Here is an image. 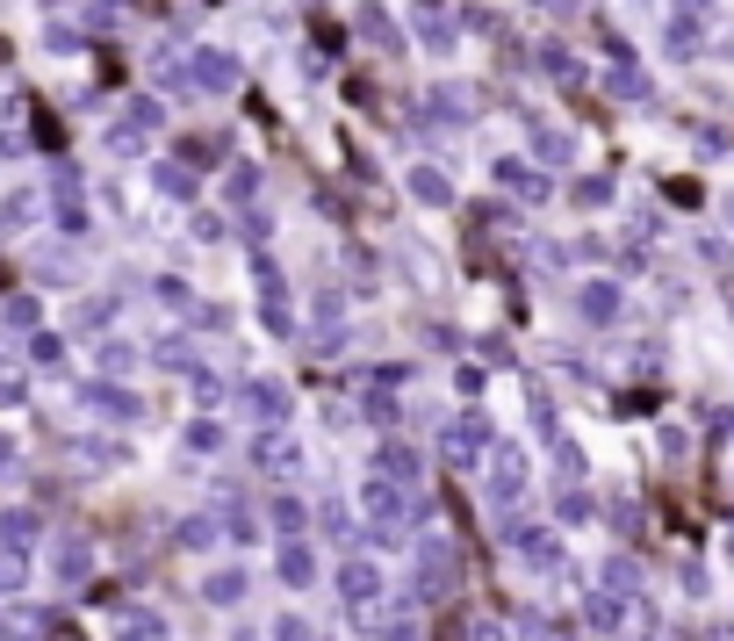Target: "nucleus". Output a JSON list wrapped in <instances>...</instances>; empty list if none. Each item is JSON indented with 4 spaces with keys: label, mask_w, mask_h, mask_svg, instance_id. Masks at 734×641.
Instances as JSON below:
<instances>
[{
    "label": "nucleus",
    "mask_w": 734,
    "mask_h": 641,
    "mask_svg": "<svg viewBox=\"0 0 734 641\" xmlns=\"http://www.w3.org/2000/svg\"><path fill=\"white\" fill-rule=\"evenodd\" d=\"M36 209H44V202H36V188H15L8 202H0V231H22V224H36Z\"/></svg>",
    "instance_id": "23"
},
{
    "label": "nucleus",
    "mask_w": 734,
    "mask_h": 641,
    "mask_svg": "<svg viewBox=\"0 0 734 641\" xmlns=\"http://www.w3.org/2000/svg\"><path fill=\"white\" fill-rule=\"evenodd\" d=\"M663 44H669V58H691V51H699V8H677V22L663 30Z\"/></svg>",
    "instance_id": "19"
},
{
    "label": "nucleus",
    "mask_w": 734,
    "mask_h": 641,
    "mask_svg": "<svg viewBox=\"0 0 734 641\" xmlns=\"http://www.w3.org/2000/svg\"><path fill=\"white\" fill-rule=\"evenodd\" d=\"M727 217H734V202H727Z\"/></svg>",
    "instance_id": "51"
},
{
    "label": "nucleus",
    "mask_w": 734,
    "mask_h": 641,
    "mask_svg": "<svg viewBox=\"0 0 734 641\" xmlns=\"http://www.w3.org/2000/svg\"><path fill=\"white\" fill-rule=\"evenodd\" d=\"M173 534H180V548H209V540H217V520H180Z\"/></svg>",
    "instance_id": "38"
},
{
    "label": "nucleus",
    "mask_w": 734,
    "mask_h": 641,
    "mask_svg": "<svg viewBox=\"0 0 734 641\" xmlns=\"http://www.w3.org/2000/svg\"><path fill=\"white\" fill-rule=\"evenodd\" d=\"M533 58H540V72H555V80H583V66L569 58V44H562V36H547V44H540Z\"/></svg>",
    "instance_id": "22"
},
{
    "label": "nucleus",
    "mask_w": 734,
    "mask_h": 641,
    "mask_svg": "<svg viewBox=\"0 0 734 641\" xmlns=\"http://www.w3.org/2000/svg\"><path fill=\"white\" fill-rule=\"evenodd\" d=\"M36 534H44V520H36L30 504H8V512H0V548L30 555V548H36Z\"/></svg>",
    "instance_id": "9"
},
{
    "label": "nucleus",
    "mask_w": 734,
    "mask_h": 641,
    "mask_svg": "<svg viewBox=\"0 0 734 641\" xmlns=\"http://www.w3.org/2000/svg\"><path fill=\"white\" fill-rule=\"evenodd\" d=\"M273 526H281V534H295V526H303V504L281 498V504H273Z\"/></svg>",
    "instance_id": "45"
},
{
    "label": "nucleus",
    "mask_w": 734,
    "mask_h": 641,
    "mask_svg": "<svg viewBox=\"0 0 734 641\" xmlns=\"http://www.w3.org/2000/svg\"><path fill=\"white\" fill-rule=\"evenodd\" d=\"M152 72H159V94H195V80H188V66H173V58H166V51H159V66H152Z\"/></svg>",
    "instance_id": "32"
},
{
    "label": "nucleus",
    "mask_w": 734,
    "mask_h": 641,
    "mask_svg": "<svg viewBox=\"0 0 734 641\" xmlns=\"http://www.w3.org/2000/svg\"><path fill=\"white\" fill-rule=\"evenodd\" d=\"M0 58H8V44H0Z\"/></svg>",
    "instance_id": "50"
},
{
    "label": "nucleus",
    "mask_w": 734,
    "mask_h": 641,
    "mask_svg": "<svg viewBox=\"0 0 734 641\" xmlns=\"http://www.w3.org/2000/svg\"><path fill=\"white\" fill-rule=\"evenodd\" d=\"M188 447L195 454H217L223 447V426H217V418H195V426H188Z\"/></svg>",
    "instance_id": "36"
},
{
    "label": "nucleus",
    "mask_w": 734,
    "mask_h": 641,
    "mask_svg": "<svg viewBox=\"0 0 734 641\" xmlns=\"http://www.w3.org/2000/svg\"><path fill=\"white\" fill-rule=\"evenodd\" d=\"M404 188L418 195L426 209H446V202H454V180H446L440 166H410V174H404Z\"/></svg>",
    "instance_id": "10"
},
{
    "label": "nucleus",
    "mask_w": 734,
    "mask_h": 641,
    "mask_svg": "<svg viewBox=\"0 0 734 641\" xmlns=\"http://www.w3.org/2000/svg\"><path fill=\"white\" fill-rule=\"evenodd\" d=\"M159 303L188 317V311H195V289H188V281H180V275H159Z\"/></svg>",
    "instance_id": "30"
},
{
    "label": "nucleus",
    "mask_w": 734,
    "mask_h": 641,
    "mask_svg": "<svg viewBox=\"0 0 734 641\" xmlns=\"http://www.w3.org/2000/svg\"><path fill=\"white\" fill-rule=\"evenodd\" d=\"M533 159H540V166H569V159H576V138H569V130H533Z\"/></svg>",
    "instance_id": "20"
},
{
    "label": "nucleus",
    "mask_w": 734,
    "mask_h": 641,
    "mask_svg": "<svg viewBox=\"0 0 734 641\" xmlns=\"http://www.w3.org/2000/svg\"><path fill=\"white\" fill-rule=\"evenodd\" d=\"M339 591L353 598V606H368V598L382 591V570L375 562H339Z\"/></svg>",
    "instance_id": "16"
},
{
    "label": "nucleus",
    "mask_w": 734,
    "mask_h": 641,
    "mask_svg": "<svg viewBox=\"0 0 734 641\" xmlns=\"http://www.w3.org/2000/svg\"><path fill=\"white\" fill-rule=\"evenodd\" d=\"M468 641H504V627H490V620H482V627H476V634H468Z\"/></svg>",
    "instance_id": "48"
},
{
    "label": "nucleus",
    "mask_w": 734,
    "mask_h": 641,
    "mask_svg": "<svg viewBox=\"0 0 734 641\" xmlns=\"http://www.w3.org/2000/svg\"><path fill=\"white\" fill-rule=\"evenodd\" d=\"M576 202H583V209H605V202H613V180H598V174L576 180Z\"/></svg>",
    "instance_id": "39"
},
{
    "label": "nucleus",
    "mask_w": 734,
    "mask_h": 641,
    "mask_svg": "<svg viewBox=\"0 0 734 641\" xmlns=\"http://www.w3.org/2000/svg\"><path fill=\"white\" fill-rule=\"evenodd\" d=\"M202 598H209V606H238V598H245V570H217L202 584Z\"/></svg>",
    "instance_id": "25"
},
{
    "label": "nucleus",
    "mask_w": 734,
    "mask_h": 641,
    "mask_svg": "<svg viewBox=\"0 0 734 641\" xmlns=\"http://www.w3.org/2000/svg\"><path fill=\"white\" fill-rule=\"evenodd\" d=\"M51 209H58V224L66 231H86V202H80V180L58 166V180H51Z\"/></svg>",
    "instance_id": "11"
},
{
    "label": "nucleus",
    "mask_w": 734,
    "mask_h": 641,
    "mask_svg": "<svg viewBox=\"0 0 734 641\" xmlns=\"http://www.w3.org/2000/svg\"><path fill=\"white\" fill-rule=\"evenodd\" d=\"M259 468H267V476H295V468H303V454H295L289 433H259Z\"/></svg>",
    "instance_id": "13"
},
{
    "label": "nucleus",
    "mask_w": 734,
    "mask_h": 641,
    "mask_svg": "<svg viewBox=\"0 0 734 641\" xmlns=\"http://www.w3.org/2000/svg\"><path fill=\"white\" fill-rule=\"evenodd\" d=\"M245 404H253V418H267V426L289 418V389H281V382H245Z\"/></svg>",
    "instance_id": "15"
},
{
    "label": "nucleus",
    "mask_w": 734,
    "mask_h": 641,
    "mask_svg": "<svg viewBox=\"0 0 734 641\" xmlns=\"http://www.w3.org/2000/svg\"><path fill=\"white\" fill-rule=\"evenodd\" d=\"M605 94H613V102H649V72L633 66V58H619V66L605 72Z\"/></svg>",
    "instance_id": "14"
},
{
    "label": "nucleus",
    "mask_w": 734,
    "mask_h": 641,
    "mask_svg": "<svg viewBox=\"0 0 734 641\" xmlns=\"http://www.w3.org/2000/svg\"><path fill=\"white\" fill-rule=\"evenodd\" d=\"M418 36H426V51H454V30H446L440 15H432V22H426V30H418Z\"/></svg>",
    "instance_id": "43"
},
{
    "label": "nucleus",
    "mask_w": 734,
    "mask_h": 641,
    "mask_svg": "<svg viewBox=\"0 0 734 641\" xmlns=\"http://www.w3.org/2000/svg\"><path fill=\"white\" fill-rule=\"evenodd\" d=\"M583 613H591V627H619V598H605V591H598Z\"/></svg>",
    "instance_id": "40"
},
{
    "label": "nucleus",
    "mask_w": 734,
    "mask_h": 641,
    "mask_svg": "<svg viewBox=\"0 0 734 641\" xmlns=\"http://www.w3.org/2000/svg\"><path fill=\"white\" fill-rule=\"evenodd\" d=\"M94 368H102V382H116L123 368H130V347H123V339H102V353H94Z\"/></svg>",
    "instance_id": "33"
},
{
    "label": "nucleus",
    "mask_w": 734,
    "mask_h": 641,
    "mask_svg": "<svg viewBox=\"0 0 734 641\" xmlns=\"http://www.w3.org/2000/svg\"><path fill=\"white\" fill-rule=\"evenodd\" d=\"M619 311H627L619 281H583V289H576V317H583V325H619Z\"/></svg>",
    "instance_id": "5"
},
{
    "label": "nucleus",
    "mask_w": 734,
    "mask_h": 641,
    "mask_svg": "<svg viewBox=\"0 0 734 641\" xmlns=\"http://www.w3.org/2000/svg\"><path fill=\"white\" fill-rule=\"evenodd\" d=\"M30 353H36V368H66V339H58V331H36Z\"/></svg>",
    "instance_id": "34"
},
{
    "label": "nucleus",
    "mask_w": 734,
    "mask_h": 641,
    "mask_svg": "<svg viewBox=\"0 0 734 641\" xmlns=\"http://www.w3.org/2000/svg\"><path fill=\"white\" fill-rule=\"evenodd\" d=\"M188 80H195L202 94H231V88H238V58L217 51V44H202V51L188 58Z\"/></svg>",
    "instance_id": "2"
},
{
    "label": "nucleus",
    "mask_w": 734,
    "mask_h": 641,
    "mask_svg": "<svg viewBox=\"0 0 734 641\" xmlns=\"http://www.w3.org/2000/svg\"><path fill=\"white\" fill-rule=\"evenodd\" d=\"M36 144H44V152H58V144H66V130H58V116H36Z\"/></svg>",
    "instance_id": "46"
},
{
    "label": "nucleus",
    "mask_w": 734,
    "mask_h": 641,
    "mask_svg": "<svg viewBox=\"0 0 734 641\" xmlns=\"http://www.w3.org/2000/svg\"><path fill=\"white\" fill-rule=\"evenodd\" d=\"M86 411H94V418H116V426H137V418H144V404H137L123 382H86Z\"/></svg>",
    "instance_id": "6"
},
{
    "label": "nucleus",
    "mask_w": 734,
    "mask_h": 641,
    "mask_svg": "<svg viewBox=\"0 0 734 641\" xmlns=\"http://www.w3.org/2000/svg\"><path fill=\"white\" fill-rule=\"evenodd\" d=\"M519 498H526V454L490 447V504H519Z\"/></svg>",
    "instance_id": "3"
},
{
    "label": "nucleus",
    "mask_w": 734,
    "mask_h": 641,
    "mask_svg": "<svg viewBox=\"0 0 734 641\" xmlns=\"http://www.w3.org/2000/svg\"><path fill=\"white\" fill-rule=\"evenodd\" d=\"M188 325H195V331H231V311H223V303H195Z\"/></svg>",
    "instance_id": "37"
},
{
    "label": "nucleus",
    "mask_w": 734,
    "mask_h": 641,
    "mask_svg": "<svg viewBox=\"0 0 734 641\" xmlns=\"http://www.w3.org/2000/svg\"><path fill=\"white\" fill-rule=\"evenodd\" d=\"M152 188L166 195V202H195V174H188V166H166V159L152 166Z\"/></svg>",
    "instance_id": "21"
},
{
    "label": "nucleus",
    "mask_w": 734,
    "mask_h": 641,
    "mask_svg": "<svg viewBox=\"0 0 734 641\" xmlns=\"http://www.w3.org/2000/svg\"><path fill=\"white\" fill-rule=\"evenodd\" d=\"M123 123H130L137 138H144V130H159V123H166V108H159V102H152V94H137V102H130V108H123Z\"/></svg>",
    "instance_id": "29"
},
{
    "label": "nucleus",
    "mask_w": 734,
    "mask_h": 641,
    "mask_svg": "<svg viewBox=\"0 0 734 641\" xmlns=\"http://www.w3.org/2000/svg\"><path fill=\"white\" fill-rule=\"evenodd\" d=\"M281 576H289V584H310V576H317V555H310L303 540H281Z\"/></svg>",
    "instance_id": "24"
},
{
    "label": "nucleus",
    "mask_w": 734,
    "mask_h": 641,
    "mask_svg": "<svg viewBox=\"0 0 734 641\" xmlns=\"http://www.w3.org/2000/svg\"><path fill=\"white\" fill-rule=\"evenodd\" d=\"M562 520H591V498H583V490H562Z\"/></svg>",
    "instance_id": "47"
},
{
    "label": "nucleus",
    "mask_w": 734,
    "mask_h": 641,
    "mask_svg": "<svg viewBox=\"0 0 734 641\" xmlns=\"http://www.w3.org/2000/svg\"><path fill=\"white\" fill-rule=\"evenodd\" d=\"M223 202H231V209H259V166H245V159H238V166L223 174Z\"/></svg>",
    "instance_id": "17"
},
{
    "label": "nucleus",
    "mask_w": 734,
    "mask_h": 641,
    "mask_svg": "<svg viewBox=\"0 0 734 641\" xmlns=\"http://www.w3.org/2000/svg\"><path fill=\"white\" fill-rule=\"evenodd\" d=\"M253 281H259V317H267V331H273V339H281V331H295V311H289V289H281L273 253H253Z\"/></svg>",
    "instance_id": "1"
},
{
    "label": "nucleus",
    "mask_w": 734,
    "mask_h": 641,
    "mask_svg": "<svg viewBox=\"0 0 734 641\" xmlns=\"http://www.w3.org/2000/svg\"><path fill=\"white\" fill-rule=\"evenodd\" d=\"M86 570H94V548H86V540H66V548H58V576H66V584H80Z\"/></svg>",
    "instance_id": "27"
},
{
    "label": "nucleus",
    "mask_w": 734,
    "mask_h": 641,
    "mask_svg": "<svg viewBox=\"0 0 734 641\" xmlns=\"http://www.w3.org/2000/svg\"><path fill=\"white\" fill-rule=\"evenodd\" d=\"M116 634H123V641H159V634H166V620H159V613H123Z\"/></svg>",
    "instance_id": "28"
},
{
    "label": "nucleus",
    "mask_w": 734,
    "mask_h": 641,
    "mask_svg": "<svg viewBox=\"0 0 734 641\" xmlns=\"http://www.w3.org/2000/svg\"><path fill=\"white\" fill-rule=\"evenodd\" d=\"M108 152H123V159H130V152H144V138H137L130 123H116V130H108Z\"/></svg>",
    "instance_id": "42"
},
{
    "label": "nucleus",
    "mask_w": 734,
    "mask_h": 641,
    "mask_svg": "<svg viewBox=\"0 0 734 641\" xmlns=\"http://www.w3.org/2000/svg\"><path fill=\"white\" fill-rule=\"evenodd\" d=\"M476 454H490V418L482 411H462L454 426H446V462H476Z\"/></svg>",
    "instance_id": "4"
},
{
    "label": "nucleus",
    "mask_w": 734,
    "mask_h": 641,
    "mask_svg": "<svg viewBox=\"0 0 734 641\" xmlns=\"http://www.w3.org/2000/svg\"><path fill=\"white\" fill-rule=\"evenodd\" d=\"M512 548L526 555L533 570H555V562H562V548H555V534H547V526H519V534H512Z\"/></svg>",
    "instance_id": "12"
},
{
    "label": "nucleus",
    "mask_w": 734,
    "mask_h": 641,
    "mask_svg": "<svg viewBox=\"0 0 734 641\" xmlns=\"http://www.w3.org/2000/svg\"><path fill=\"white\" fill-rule=\"evenodd\" d=\"M497 188H512L519 202H547V195H555V188H547V174H533L526 159H497Z\"/></svg>",
    "instance_id": "7"
},
{
    "label": "nucleus",
    "mask_w": 734,
    "mask_h": 641,
    "mask_svg": "<svg viewBox=\"0 0 734 641\" xmlns=\"http://www.w3.org/2000/svg\"><path fill=\"white\" fill-rule=\"evenodd\" d=\"M0 641H30V634H22V627H8V620H0Z\"/></svg>",
    "instance_id": "49"
},
{
    "label": "nucleus",
    "mask_w": 734,
    "mask_h": 641,
    "mask_svg": "<svg viewBox=\"0 0 734 641\" xmlns=\"http://www.w3.org/2000/svg\"><path fill=\"white\" fill-rule=\"evenodd\" d=\"M44 51H58V58L80 51V30H66V22H58V30H44Z\"/></svg>",
    "instance_id": "41"
},
{
    "label": "nucleus",
    "mask_w": 734,
    "mask_h": 641,
    "mask_svg": "<svg viewBox=\"0 0 734 641\" xmlns=\"http://www.w3.org/2000/svg\"><path fill=\"white\" fill-rule=\"evenodd\" d=\"M375 468H382V476H396V483H418V454H410L404 447V440H382V454H375Z\"/></svg>",
    "instance_id": "18"
},
{
    "label": "nucleus",
    "mask_w": 734,
    "mask_h": 641,
    "mask_svg": "<svg viewBox=\"0 0 734 641\" xmlns=\"http://www.w3.org/2000/svg\"><path fill=\"white\" fill-rule=\"evenodd\" d=\"M223 159H231V138H209V130H188V138H180V152H173V166H223Z\"/></svg>",
    "instance_id": "8"
},
{
    "label": "nucleus",
    "mask_w": 734,
    "mask_h": 641,
    "mask_svg": "<svg viewBox=\"0 0 734 641\" xmlns=\"http://www.w3.org/2000/svg\"><path fill=\"white\" fill-rule=\"evenodd\" d=\"M360 36H375V44H396V22H389V8H360Z\"/></svg>",
    "instance_id": "35"
},
{
    "label": "nucleus",
    "mask_w": 734,
    "mask_h": 641,
    "mask_svg": "<svg viewBox=\"0 0 734 641\" xmlns=\"http://www.w3.org/2000/svg\"><path fill=\"white\" fill-rule=\"evenodd\" d=\"M159 368H173V375H195V347H188V339H159Z\"/></svg>",
    "instance_id": "31"
},
{
    "label": "nucleus",
    "mask_w": 734,
    "mask_h": 641,
    "mask_svg": "<svg viewBox=\"0 0 734 641\" xmlns=\"http://www.w3.org/2000/svg\"><path fill=\"white\" fill-rule=\"evenodd\" d=\"M116 317V303H80V331H102Z\"/></svg>",
    "instance_id": "44"
},
{
    "label": "nucleus",
    "mask_w": 734,
    "mask_h": 641,
    "mask_svg": "<svg viewBox=\"0 0 734 641\" xmlns=\"http://www.w3.org/2000/svg\"><path fill=\"white\" fill-rule=\"evenodd\" d=\"M36 317H44L36 311V295H8V303H0V325L8 331H36Z\"/></svg>",
    "instance_id": "26"
}]
</instances>
